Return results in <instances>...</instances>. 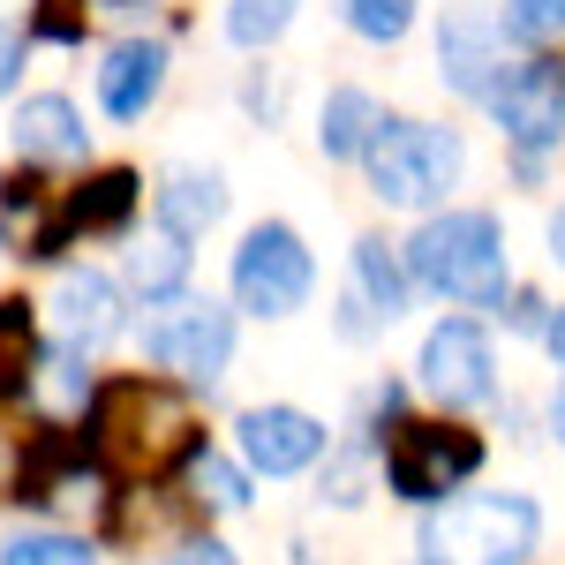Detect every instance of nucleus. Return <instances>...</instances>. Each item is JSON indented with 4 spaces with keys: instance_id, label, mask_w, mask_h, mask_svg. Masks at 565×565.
Returning <instances> with one entry per match:
<instances>
[{
    "instance_id": "9b49d317",
    "label": "nucleus",
    "mask_w": 565,
    "mask_h": 565,
    "mask_svg": "<svg viewBox=\"0 0 565 565\" xmlns=\"http://www.w3.org/2000/svg\"><path fill=\"white\" fill-rule=\"evenodd\" d=\"M234 437H242V460H249L257 476H302V468H317V460L332 452L324 423L302 415V407H249V415L234 423Z\"/></svg>"
},
{
    "instance_id": "c85d7f7f",
    "label": "nucleus",
    "mask_w": 565,
    "mask_h": 565,
    "mask_svg": "<svg viewBox=\"0 0 565 565\" xmlns=\"http://www.w3.org/2000/svg\"><path fill=\"white\" fill-rule=\"evenodd\" d=\"M505 317H513V324H521V332H543V324H551V317H543V302H535V295H513V309H505Z\"/></svg>"
},
{
    "instance_id": "6ab92c4d",
    "label": "nucleus",
    "mask_w": 565,
    "mask_h": 565,
    "mask_svg": "<svg viewBox=\"0 0 565 565\" xmlns=\"http://www.w3.org/2000/svg\"><path fill=\"white\" fill-rule=\"evenodd\" d=\"M39 385V317L23 295H0V407Z\"/></svg>"
},
{
    "instance_id": "4be33fe9",
    "label": "nucleus",
    "mask_w": 565,
    "mask_h": 565,
    "mask_svg": "<svg viewBox=\"0 0 565 565\" xmlns=\"http://www.w3.org/2000/svg\"><path fill=\"white\" fill-rule=\"evenodd\" d=\"M332 8H340V23H348L354 39L392 45V39H407V23H415L423 0H332Z\"/></svg>"
},
{
    "instance_id": "c756f323",
    "label": "nucleus",
    "mask_w": 565,
    "mask_h": 565,
    "mask_svg": "<svg viewBox=\"0 0 565 565\" xmlns=\"http://www.w3.org/2000/svg\"><path fill=\"white\" fill-rule=\"evenodd\" d=\"M551 437H558V445H565V377H558V385H551Z\"/></svg>"
},
{
    "instance_id": "a211bd4d",
    "label": "nucleus",
    "mask_w": 565,
    "mask_h": 565,
    "mask_svg": "<svg viewBox=\"0 0 565 565\" xmlns=\"http://www.w3.org/2000/svg\"><path fill=\"white\" fill-rule=\"evenodd\" d=\"M377 129H385L377 98H370V90H354V84H340L332 98H324V114H317V143H324V159H362Z\"/></svg>"
},
{
    "instance_id": "a878e982",
    "label": "nucleus",
    "mask_w": 565,
    "mask_h": 565,
    "mask_svg": "<svg viewBox=\"0 0 565 565\" xmlns=\"http://www.w3.org/2000/svg\"><path fill=\"white\" fill-rule=\"evenodd\" d=\"M39 39H53V45H84V31H90V8H76V0H39V23H31Z\"/></svg>"
},
{
    "instance_id": "ddd939ff",
    "label": "nucleus",
    "mask_w": 565,
    "mask_h": 565,
    "mask_svg": "<svg viewBox=\"0 0 565 565\" xmlns=\"http://www.w3.org/2000/svg\"><path fill=\"white\" fill-rule=\"evenodd\" d=\"M437 76L468 98H490V84L505 76V31L482 8H452L445 31H437Z\"/></svg>"
},
{
    "instance_id": "20e7f679",
    "label": "nucleus",
    "mask_w": 565,
    "mask_h": 565,
    "mask_svg": "<svg viewBox=\"0 0 565 565\" xmlns=\"http://www.w3.org/2000/svg\"><path fill=\"white\" fill-rule=\"evenodd\" d=\"M362 167H370L377 204H392V212H430L437 196L460 181L468 143H460V129H437V121H392V114H385V129L370 136Z\"/></svg>"
},
{
    "instance_id": "2eb2a0df",
    "label": "nucleus",
    "mask_w": 565,
    "mask_h": 565,
    "mask_svg": "<svg viewBox=\"0 0 565 565\" xmlns=\"http://www.w3.org/2000/svg\"><path fill=\"white\" fill-rule=\"evenodd\" d=\"M159 90H167V45L159 39H121L106 53V68H98V106H106L114 121H143V114L159 106Z\"/></svg>"
},
{
    "instance_id": "aec40b11",
    "label": "nucleus",
    "mask_w": 565,
    "mask_h": 565,
    "mask_svg": "<svg viewBox=\"0 0 565 565\" xmlns=\"http://www.w3.org/2000/svg\"><path fill=\"white\" fill-rule=\"evenodd\" d=\"M218 212H226V181L218 174H196V167H181V174H167V189H159V226L167 234H204V226H218Z\"/></svg>"
},
{
    "instance_id": "f8f14e48",
    "label": "nucleus",
    "mask_w": 565,
    "mask_h": 565,
    "mask_svg": "<svg viewBox=\"0 0 565 565\" xmlns=\"http://www.w3.org/2000/svg\"><path fill=\"white\" fill-rule=\"evenodd\" d=\"M53 340L68 354L84 348H106L129 317H121V287L106 279V271H90V264H76V271H61V287H53Z\"/></svg>"
},
{
    "instance_id": "cd10ccee",
    "label": "nucleus",
    "mask_w": 565,
    "mask_h": 565,
    "mask_svg": "<svg viewBox=\"0 0 565 565\" xmlns=\"http://www.w3.org/2000/svg\"><path fill=\"white\" fill-rule=\"evenodd\" d=\"M15 68H23V39H15V31L0 23V90L15 84Z\"/></svg>"
},
{
    "instance_id": "f257e3e1",
    "label": "nucleus",
    "mask_w": 565,
    "mask_h": 565,
    "mask_svg": "<svg viewBox=\"0 0 565 565\" xmlns=\"http://www.w3.org/2000/svg\"><path fill=\"white\" fill-rule=\"evenodd\" d=\"M90 452L106 476H159L204 452L189 392L167 377H114L90 392Z\"/></svg>"
},
{
    "instance_id": "bb28decb",
    "label": "nucleus",
    "mask_w": 565,
    "mask_h": 565,
    "mask_svg": "<svg viewBox=\"0 0 565 565\" xmlns=\"http://www.w3.org/2000/svg\"><path fill=\"white\" fill-rule=\"evenodd\" d=\"M167 565H242V558H234V551H226L218 535H189V543H181Z\"/></svg>"
},
{
    "instance_id": "dca6fc26",
    "label": "nucleus",
    "mask_w": 565,
    "mask_h": 565,
    "mask_svg": "<svg viewBox=\"0 0 565 565\" xmlns=\"http://www.w3.org/2000/svg\"><path fill=\"white\" fill-rule=\"evenodd\" d=\"M129 287L143 295V302H181V287H189V242L181 234H167V226H151L143 242L129 249Z\"/></svg>"
},
{
    "instance_id": "6e6552de",
    "label": "nucleus",
    "mask_w": 565,
    "mask_h": 565,
    "mask_svg": "<svg viewBox=\"0 0 565 565\" xmlns=\"http://www.w3.org/2000/svg\"><path fill=\"white\" fill-rule=\"evenodd\" d=\"M482 106L498 114V129H505V143H513L521 159L565 143V68L558 61H513V68L490 84Z\"/></svg>"
},
{
    "instance_id": "7ed1b4c3",
    "label": "nucleus",
    "mask_w": 565,
    "mask_h": 565,
    "mask_svg": "<svg viewBox=\"0 0 565 565\" xmlns=\"http://www.w3.org/2000/svg\"><path fill=\"white\" fill-rule=\"evenodd\" d=\"M543 535V513L521 490H476V498H445L437 513H423L415 551L423 565H527Z\"/></svg>"
},
{
    "instance_id": "393cba45",
    "label": "nucleus",
    "mask_w": 565,
    "mask_h": 565,
    "mask_svg": "<svg viewBox=\"0 0 565 565\" xmlns=\"http://www.w3.org/2000/svg\"><path fill=\"white\" fill-rule=\"evenodd\" d=\"M513 39H565V0H505Z\"/></svg>"
},
{
    "instance_id": "39448f33",
    "label": "nucleus",
    "mask_w": 565,
    "mask_h": 565,
    "mask_svg": "<svg viewBox=\"0 0 565 565\" xmlns=\"http://www.w3.org/2000/svg\"><path fill=\"white\" fill-rule=\"evenodd\" d=\"M476 468H482V437L460 430V423H392L385 437V482L407 505H437Z\"/></svg>"
},
{
    "instance_id": "2f4dec72",
    "label": "nucleus",
    "mask_w": 565,
    "mask_h": 565,
    "mask_svg": "<svg viewBox=\"0 0 565 565\" xmlns=\"http://www.w3.org/2000/svg\"><path fill=\"white\" fill-rule=\"evenodd\" d=\"M551 257L565 264V204H558V212H551Z\"/></svg>"
},
{
    "instance_id": "1a4fd4ad",
    "label": "nucleus",
    "mask_w": 565,
    "mask_h": 565,
    "mask_svg": "<svg viewBox=\"0 0 565 565\" xmlns=\"http://www.w3.org/2000/svg\"><path fill=\"white\" fill-rule=\"evenodd\" d=\"M415 377L437 407H482L498 392V354H490V332L476 317H445L430 324V340L415 354Z\"/></svg>"
},
{
    "instance_id": "f3484780",
    "label": "nucleus",
    "mask_w": 565,
    "mask_h": 565,
    "mask_svg": "<svg viewBox=\"0 0 565 565\" xmlns=\"http://www.w3.org/2000/svg\"><path fill=\"white\" fill-rule=\"evenodd\" d=\"M407 287H415V279H407V264H392L385 242H377V234H362V242H354V302L348 309H370L377 324H392V317L407 309Z\"/></svg>"
},
{
    "instance_id": "7c9ffc66",
    "label": "nucleus",
    "mask_w": 565,
    "mask_h": 565,
    "mask_svg": "<svg viewBox=\"0 0 565 565\" xmlns=\"http://www.w3.org/2000/svg\"><path fill=\"white\" fill-rule=\"evenodd\" d=\"M543 348H551V354H558V362H565V309H558V317H551V324H543Z\"/></svg>"
},
{
    "instance_id": "4468645a",
    "label": "nucleus",
    "mask_w": 565,
    "mask_h": 565,
    "mask_svg": "<svg viewBox=\"0 0 565 565\" xmlns=\"http://www.w3.org/2000/svg\"><path fill=\"white\" fill-rule=\"evenodd\" d=\"M8 136H15V159H23V167H76V159L90 151L84 114H76L61 90L23 98V106H15V121H8Z\"/></svg>"
},
{
    "instance_id": "473e14b6",
    "label": "nucleus",
    "mask_w": 565,
    "mask_h": 565,
    "mask_svg": "<svg viewBox=\"0 0 565 565\" xmlns=\"http://www.w3.org/2000/svg\"><path fill=\"white\" fill-rule=\"evenodd\" d=\"M0 8H8V0H0Z\"/></svg>"
},
{
    "instance_id": "f03ea898",
    "label": "nucleus",
    "mask_w": 565,
    "mask_h": 565,
    "mask_svg": "<svg viewBox=\"0 0 565 565\" xmlns=\"http://www.w3.org/2000/svg\"><path fill=\"white\" fill-rule=\"evenodd\" d=\"M407 279L430 287L445 302H468L490 309L513 295V271H505V234L490 212H437L415 226L407 242Z\"/></svg>"
},
{
    "instance_id": "0eeeda50",
    "label": "nucleus",
    "mask_w": 565,
    "mask_h": 565,
    "mask_svg": "<svg viewBox=\"0 0 565 565\" xmlns=\"http://www.w3.org/2000/svg\"><path fill=\"white\" fill-rule=\"evenodd\" d=\"M143 354L159 370H174L181 385H218V370L234 362V309H218L212 295H181L143 324Z\"/></svg>"
},
{
    "instance_id": "412c9836",
    "label": "nucleus",
    "mask_w": 565,
    "mask_h": 565,
    "mask_svg": "<svg viewBox=\"0 0 565 565\" xmlns=\"http://www.w3.org/2000/svg\"><path fill=\"white\" fill-rule=\"evenodd\" d=\"M0 565H98L84 535H61V527H23L0 543Z\"/></svg>"
},
{
    "instance_id": "9d476101",
    "label": "nucleus",
    "mask_w": 565,
    "mask_h": 565,
    "mask_svg": "<svg viewBox=\"0 0 565 565\" xmlns=\"http://www.w3.org/2000/svg\"><path fill=\"white\" fill-rule=\"evenodd\" d=\"M136 189H143V181H136L129 167H106L98 181L68 189L61 204H45V218H39V234H31V249H23V257H61L76 234H121L129 212H136Z\"/></svg>"
},
{
    "instance_id": "423d86ee",
    "label": "nucleus",
    "mask_w": 565,
    "mask_h": 565,
    "mask_svg": "<svg viewBox=\"0 0 565 565\" xmlns=\"http://www.w3.org/2000/svg\"><path fill=\"white\" fill-rule=\"evenodd\" d=\"M309 287H317V264H309L302 234L287 218H264V226L242 234V249H234V302L249 317H295L309 302Z\"/></svg>"
},
{
    "instance_id": "b1692460",
    "label": "nucleus",
    "mask_w": 565,
    "mask_h": 565,
    "mask_svg": "<svg viewBox=\"0 0 565 565\" xmlns=\"http://www.w3.org/2000/svg\"><path fill=\"white\" fill-rule=\"evenodd\" d=\"M302 0H226V39L234 45H271L287 23H295Z\"/></svg>"
},
{
    "instance_id": "5701e85b",
    "label": "nucleus",
    "mask_w": 565,
    "mask_h": 565,
    "mask_svg": "<svg viewBox=\"0 0 565 565\" xmlns=\"http://www.w3.org/2000/svg\"><path fill=\"white\" fill-rule=\"evenodd\" d=\"M189 482H196V505H204V513H234V505H249V476H242L234 460H218L212 445L189 460Z\"/></svg>"
}]
</instances>
